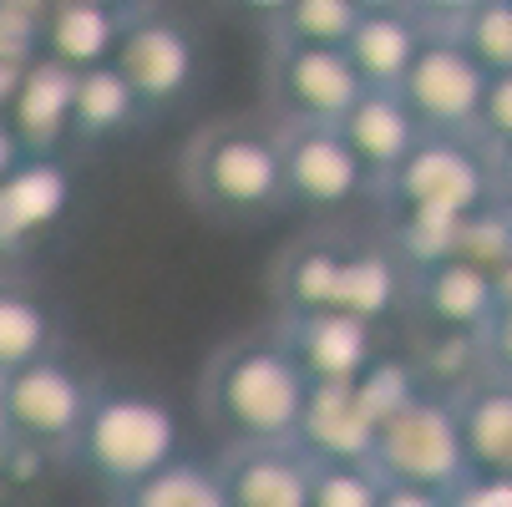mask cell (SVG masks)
Returning <instances> with one entry per match:
<instances>
[{
  "mask_svg": "<svg viewBox=\"0 0 512 507\" xmlns=\"http://www.w3.org/2000/svg\"><path fill=\"white\" fill-rule=\"evenodd\" d=\"M310 376L279 335H249L224 345L203 371V411L224 442H295L310 406Z\"/></svg>",
  "mask_w": 512,
  "mask_h": 507,
  "instance_id": "1",
  "label": "cell"
},
{
  "mask_svg": "<svg viewBox=\"0 0 512 507\" xmlns=\"http://www.w3.org/2000/svg\"><path fill=\"white\" fill-rule=\"evenodd\" d=\"M183 193L224 224H264L289 208L279 127L264 122H208L183 148Z\"/></svg>",
  "mask_w": 512,
  "mask_h": 507,
  "instance_id": "2",
  "label": "cell"
},
{
  "mask_svg": "<svg viewBox=\"0 0 512 507\" xmlns=\"http://www.w3.org/2000/svg\"><path fill=\"white\" fill-rule=\"evenodd\" d=\"M274 295L279 310H340L381 325L411 300V269L391 244L305 239L279 259Z\"/></svg>",
  "mask_w": 512,
  "mask_h": 507,
  "instance_id": "3",
  "label": "cell"
},
{
  "mask_svg": "<svg viewBox=\"0 0 512 507\" xmlns=\"http://www.w3.org/2000/svg\"><path fill=\"white\" fill-rule=\"evenodd\" d=\"M178 442L183 426L168 401L132 386H97L92 411L71 442V462L117 497L178 462Z\"/></svg>",
  "mask_w": 512,
  "mask_h": 507,
  "instance_id": "4",
  "label": "cell"
},
{
  "mask_svg": "<svg viewBox=\"0 0 512 507\" xmlns=\"http://www.w3.org/2000/svg\"><path fill=\"white\" fill-rule=\"evenodd\" d=\"M97 386L71 360L41 355L31 366L0 376V452L16 457H71V442L92 411Z\"/></svg>",
  "mask_w": 512,
  "mask_h": 507,
  "instance_id": "5",
  "label": "cell"
},
{
  "mask_svg": "<svg viewBox=\"0 0 512 507\" xmlns=\"http://www.w3.org/2000/svg\"><path fill=\"white\" fill-rule=\"evenodd\" d=\"M396 213L426 219H472L477 208L497 203L492 158L477 132H421L411 158L381 183Z\"/></svg>",
  "mask_w": 512,
  "mask_h": 507,
  "instance_id": "6",
  "label": "cell"
},
{
  "mask_svg": "<svg viewBox=\"0 0 512 507\" xmlns=\"http://www.w3.org/2000/svg\"><path fill=\"white\" fill-rule=\"evenodd\" d=\"M371 467L386 482H416V487L452 492L472 472L467 447H462V426H457V406L431 391H416L411 401H401L376 426Z\"/></svg>",
  "mask_w": 512,
  "mask_h": 507,
  "instance_id": "7",
  "label": "cell"
},
{
  "mask_svg": "<svg viewBox=\"0 0 512 507\" xmlns=\"http://www.w3.org/2000/svg\"><path fill=\"white\" fill-rule=\"evenodd\" d=\"M112 66L137 92L142 112L158 117V112L183 107L198 92V82H203V46H198V31L178 11L142 0V6L127 16V31H122V46H117Z\"/></svg>",
  "mask_w": 512,
  "mask_h": 507,
  "instance_id": "8",
  "label": "cell"
},
{
  "mask_svg": "<svg viewBox=\"0 0 512 507\" xmlns=\"http://www.w3.org/2000/svg\"><path fill=\"white\" fill-rule=\"evenodd\" d=\"M264 92L279 122H345L365 82L345 46H310L274 36L264 61Z\"/></svg>",
  "mask_w": 512,
  "mask_h": 507,
  "instance_id": "9",
  "label": "cell"
},
{
  "mask_svg": "<svg viewBox=\"0 0 512 507\" xmlns=\"http://www.w3.org/2000/svg\"><path fill=\"white\" fill-rule=\"evenodd\" d=\"M279 153H284V188L295 208L345 213L365 193H381L376 173L360 163L340 122H279Z\"/></svg>",
  "mask_w": 512,
  "mask_h": 507,
  "instance_id": "10",
  "label": "cell"
},
{
  "mask_svg": "<svg viewBox=\"0 0 512 507\" xmlns=\"http://www.w3.org/2000/svg\"><path fill=\"white\" fill-rule=\"evenodd\" d=\"M487 82H492V71L467 51L457 31H426L406 82L396 92L416 112L421 132H477Z\"/></svg>",
  "mask_w": 512,
  "mask_h": 507,
  "instance_id": "11",
  "label": "cell"
},
{
  "mask_svg": "<svg viewBox=\"0 0 512 507\" xmlns=\"http://www.w3.org/2000/svg\"><path fill=\"white\" fill-rule=\"evenodd\" d=\"M274 335L300 360L310 386H350L381 360L376 325L340 310H279Z\"/></svg>",
  "mask_w": 512,
  "mask_h": 507,
  "instance_id": "12",
  "label": "cell"
},
{
  "mask_svg": "<svg viewBox=\"0 0 512 507\" xmlns=\"http://www.w3.org/2000/svg\"><path fill=\"white\" fill-rule=\"evenodd\" d=\"M71 203H77V178L61 163V153L51 158H26L6 183H0V259L31 254L41 239H51Z\"/></svg>",
  "mask_w": 512,
  "mask_h": 507,
  "instance_id": "13",
  "label": "cell"
},
{
  "mask_svg": "<svg viewBox=\"0 0 512 507\" xmlns=\"http://www.w3.org/2000/svg\"><path fill=\"white\" fill-rule=\"evenodd\" d=\"M229 507H310L315 457L300 442H234L218 462Z\"/></svg>",
  "mask_w": 512,
  "mask_h": 507,
  "instance_id": "14",
  "label": "cell"
},
{
  "mask_svg": "<svg viewBox=\"0 0 512 507\" xmlns=\"http://www.w3.org/2000/svg\"><path fill=\"white\" fill-rule=\"evenodd\" d=\"M411 310L431 330H452V335H482L497 315V284L482 264L452 254L431 269L411 274Z\"/></svg>",
  "mask_w": 512,
  "mask_h": 507,
  "instance_id": "15",
  "label": "cell"
},
{
  "mask_svg": "<svg viewBox=\"0 0 512 507\" xmlns=\"http://www.w3.org/2000/svg\"><path fill=\"white\" fill-rule=\"evenodd\" d=\"M71 117H77V71L51 61V56L26 61L21 87H16L11 112H6V122L21 137V148L36 153V158L61 153L71 142Z\"/></svg>",
  "mask_w": 512,
  "mask_h": 507,
  "instance_id": "16",
  "label": "cell"
},
{
  "mask_svg": "<svg viewBox=\"0 0 512 507\" xmlns=\"http://www.w3.org/2000/svg\"><path fill=\"white\" fill-rule=\"evenodd\" d=\"M340 132L350 137L360 163L376 173V183H386L421 142V122H416V112L406 107V97L396 87H365L360 102L345 112Z\"/></svg>",
  "mask_w": 512,
  "mask_h": 507,
  "instance_id": "17",
  "label": "cell"
},
{
  "mask_svg": "<svg viewBox=\"0 0 512 507\" xmlns=\"http://www.w3.org/2000/svg\"><path fill=\"white\" fill-rule=\"evenodd\" d=\"M315 462H371L376 447V416L365 406L360 386H315L300 437H295Z\"/></svg>",
  "mask_w": 512,
  "mask_h": 507,
  "instance_id": "18",
  "label": "cell"
},
{
  "mask_svg": "<svg viewBox=\"0 0 512 507\" xmlns=\"http://www.w3.org/2000/svg\"><path fill=\"white\" fill-rule=\"evenodd\" d=\"M132 11L127 6H107V0H51L41 56H51V61L71 66V71L107 66L117 56V46H122V31H127Z\"/></svg>",
  "mask_w": 512,
  "mask_h": 507,
  "instance_id": "19",
  "label": "cell"
},
{
  "mask_svg": "<svg viewBox=\"0 0 512 507\" xmlns=\"http://www.w3.org/2000/svg\"><path fill=\"white\" fill-rule=\"evenodd\" d=\"M457 406V426H462V447L472 472H492V477H512V381L502 376H482L472 386H462L452 396Z\"/></svg>",
  "mask_w": 512,
  "mask_h": 507,
  "instance_id": "20",
  "label": "cell"
},
{
  "mask_svg": "<svg viewBox=\"0 0 512 507\" xmlns=\"http://www.w3.org/2000/svg\"><path fill=\"white\" fill-rule=\"evenodd\" d=\"M61 350V320L51 300L21 274L0 269V376Z\"/></svg>",
  "mask_w": 512,
  "mask_h": 507,
  "instance_id": "21",
  "label": "cell"
},
{
  "mask_svg": "<svg viewBox=\"0 0 512 507\" xmlns=\"http://www.w3.org/2000/svg\"><path fill=\"white\" fill-rule=\"evenodd\" d=\"M426 31L431 26L416 11H365L355 36L345 41V51H350L365 87H401Z\"/></svg>",
  "mask_w": 512,
  "mask_h": 507,
  "instance_id": "22",
  "label": "cell"
},
{
  "mask_svg": "<svg viewBox=\"0 0 512 507\" xmlns=\"http://www.w3.org/2000/svg\"><path fill=\"white\" fill-rule=\"evenodd\" d=\"M142 117V102L137 92L127 87V77L107 61V66H92V71H77V117H71V142L82 148H102V142L132 132Z\"/></svg>",
  "mask_w": 512,
  "mask_h": 507,
  "instance_id": "23",
  "label": "cell"
},
{
  "mask_svg": "<svg viewBox=\"0 0 512 507\" xmlns=\"http://www.w3.org/2000/svg\"><path fill=\"white\" fill-rule=\"evenodd\" d=\"M112 507H229V497H224V482H218V467H198L178 457L148 482L117 492Z\"/></svg>",
  "mask_w": 512,
  "mask_h": 507,
  "instance_id": "24",
  "label": "cell"
},
{
  "mask_svg": "<svg viewBox=\"0 0 512 507\" xmlns=\"http://www.w3.org/2000/svg\"><path fill=\"white\" fill-rule=\"evenodd\" d=\"M355 0H289V11L274 21L269 36L279 41H310V46H345L360 26Z\"/></svg>",
  "mask_w": 512,
  "mask_h": 507,
  "instance_id": "25",
  "label": "cell"
},
{
  "mask_svg": "<svg viewBox=\"0 0 512 507\" xmlns=\"http://www.w3.org/2000/svg\"><path fill=\"white\" fill-rule=\"evenodd\" d=\"M386 477L371 462H315L310 507H381Z\"/></svg>",
  "mask_w": 512,
  "mask_h": 507,
  "instance_id": "26",
  "label": "cell"
},
{
  "mask_svg": "<svg viewBox=\"0 0 512 507\" xmlns=\"http://www.w3.org/2000/svg\"><path fill=\"white\" fill-rule=\"evenodd\" d=\"M457 36L487 71H512V0H482L457 26Z\"/></svg>",
  "mask_w": 512,
  "mask_h": 507,
  "instance_id": "27",
  "label": "cell"
},
{
  "mask_svg": "<svg viewBox=\"0 0 512 507\" xmlns=\"http://www.w3.org/2000/svg\"><path fill=\"white\" fill-rule=\"evenodd\" d=\"M457 254L482 264L487 274H497L507 259H512V208L502 203H487L477 208L472 219H462V234H457Z\"/></svg>",
  "mask_w": 512,
  "mask_h": 507,
  "instance_id": "28",
  "label": "cell"
},
{
  "mask_svg": "<svg viewBox=\"0 0 512 507\" xmlns=\"http://www.w3.org/2000/svg\"><path fill=\"white\" fill-rule=\"evenodd\" d=\"M477 137L487 148L512 142V71H492L487 97H482V117H477Z\"/></svg>",
  "mask_w": 512,
  "mask_h": 507,
  "instance_id": "29",
  "label": "cell"
},
{
  "mask_svg": "<svg viewBox=\"0 0 512 507\" xmlns=\"http://www.w3.org/2000/svg\"><path fill=\"white\" fill-rule=\"evenodd\" d=\"M447 507H512V477L467 472V477L447 492Z\"/></svg>",
  "mask_w": 512,
  "mask_h": 507,
  "instance_id": "30",
  "label": "cell"
},
{
  "mask_svg": "<svg viewBox=\"0 0 512 507\" xmlns=\"http://www.w3.org/2000/svg\"><path fill=\"white\" fill-rule=\"evenodd\" d=\"M482 366L502 381H512V310H497L482 330Z\"/></svg>",
  "mask_w": 512,
  "mask_h": 507,
  "instance_id": "31",
  "label": "cell"
},
{
  "mask_svg": "<svg viewBox=\"0 0 512 507\" xmlns=\"http://www.w3.org/2000/svg\"><path fill=\"white\" fill-rule=\"evenodd\" d=\"M477 6H482V0H416L411 11H416L431 31H457V26H462Z\"/></svg>",
  "mask_w": 512,
  "mask_h": 507,
  "instance_id": "32",
  "label": "cell"
},
{
  "mask_svg": "<svg viewBox=\"0 0 512 507\" xmlns=\"http://www.w3.org/2000/svg\"><path fill=\"white\" fill-rule=\"evenodd\" d=\"M381 507H447V492L416 487V482H386L381 487Z\"/></svg>",
  "mask_w": 512,
  "mask_h": 507,
  "instance_id": "33",
  "label": "cell"
},
{
  "mask_svg": "<svg viewBox=\"0 0 512 507\" xmlns=\"http://www.w3.org/2000/svg\"><path fill=\"white\" fill-rule=\"evenodd\" d=\"M492 158V193L502 208H512V142H497V148H487Z\"/></svg>",
  "mask_w": 512,
  "mask_h": 507,
  "instance_id": "34",
  "label": "cell"
},
{
  "mask_svg": "<svg viewBox=\"0 0 512 507\" xmlns=\"http://www.w3.org/2000/svg\"><path fill=\"white\" fill-rule=\"evenodd\" d=\"M26 158H31V153L21 148V137H16V127H11L6 117H0V183H6V178H11V173H16V168H21Z\"/></svg>",
  "mask_w": 512,
  "mask_h": 507,
  "instance_id": "35",
  "label": "cell"
},
{
  "mask_svg": "<svg viewBox=\"0 0 512 507\" xmlns=\"http://www.w3.org/2000/svg\"><path fill=\"white\" fill-rule=\"evenodd\" d=\"M229 6H234L239 16H249V21H264V26L274 31V21L289 11V0H229Z\"/></svg>",
  "mask_w": 512,
  "mask_h": 507,
  "instance_id": "36",
  "label": "cell"
},
{
  "mask_svg": "<svg viewBox=\"0 0 512 507\" xmlns=\"http://www.w3.org/2000/svg\"><path fill=\"white\" fill-rule=\"evenodd\" d=\"M21 61H0V117L11 112V97H16V87H21Z\"/></svg>",
  "mask_w": 512,
  "mask_h": 507,
  "instance_id": "37",
  "label": "cell"
},
{
  "mask_svg": "<svg viewBox=\"0 0 512 507\" xmlns=\"http://www.w3.org/2000/svg\"><path fill=\"white\" fill-rule=\"evenodd\" d=\"M492 284H497V310H512V259L492 274Z\"/></svg>",
  "mask_w": 512,
  "mask_h": 507,
  "instance_id": "38",
  "label": "cell"
},
{
  "mask_svg": "<svg viewBox=\"0 0 512 507\" xmlns=\"http://www.w3.org/2000/svg\"><path fill=\"white\" fill-rule=\"evenodd\" d=\"M360 11H411L416 0H355Z\"/></svg>",
  "mask_w": 512,
  "mask_h": 507,
  "instance_id": "39",
  "label": "cell"
},
{
  "mask_svg": "<svg viewBox=\"0 0 512 507\" xmlns=\"http://www.w3.org/2000/svg\"><path fill=\"white\" fill-rule=\"evenodd\" d=\"M107 6H127L132 11V6H142V0H107Z\"/></svg>",
  "mask_w": 512,
  "mask_h": 507,
  "instance_id": "40",
  "label": "cell"
},
{
  "mask_svg": "<svg viewBox=\"0 0 512 507\" xmlns=\"http://www.w3.org/2000/svg\"><path fill=\"white\" fill-rule=\"evenodd\" d=\"M0 487H6V457H0Z\"/></svg>",
  "mask_w": 512,
  "mask_h": 507,
  "instance_id": "41",
  "label": "cell"
}]
</instances>
